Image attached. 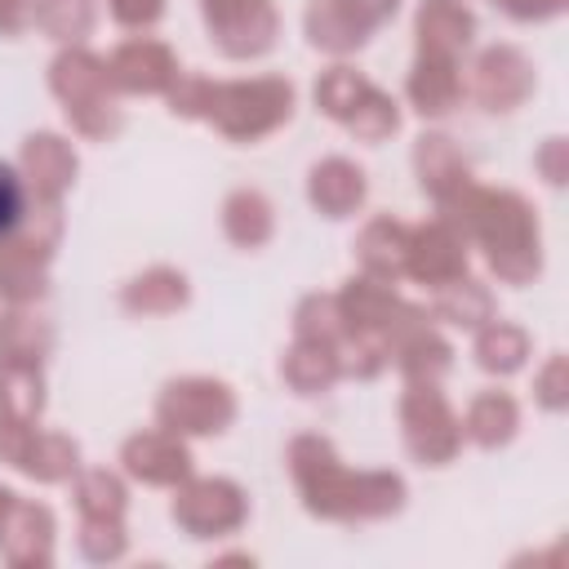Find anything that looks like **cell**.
<instances>
[{"label": "cell", "mask_w": 569, "mask_h": 569, "mask_svg": "<svg viewBox=\"0 0 569 569\" xmlns=\"http://www.w3.org/2000/svg\"><path fill=\"white\" fill-rule=\"evenodd\" d=\"M13 213H18V182H13V173L0 164V227L13 222Z\"/></svg>", "instance_id": "1"}]
</instances>
